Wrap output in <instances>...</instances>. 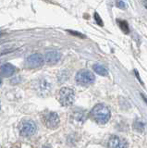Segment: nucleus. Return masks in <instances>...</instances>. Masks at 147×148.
<instances>
[{"instance_id": "17", "label": "nucleus", "mask_w": 147, "mask_h": 148, "mask_svg": "<svg viewBox=\"0 0 147 148\" xmlns=\"http://www.w3.org/2000/svg\"><path fill=\"white\" fill-rule=\"evenodd\" d=\"M135 73H136V76H137V78H138V79H139V81H140V82H141V83H142V80H141V78L139 77V74H138L137 71H135Z\"/></svg>"}, {"instance_id": "5", "label": "nucleus", "mask_w": 147, "mask_h": 148, "mask_svg": "<svg viewBox=\"0 0 147 148\" xmlns=\"http://www.w3.org/2000/svg\"><path fill=\"white\" fill-rule=\"evenodd\" d=\"M44 63V58L41 54L31 55L25 60V66L29 69H37L42 67Z\"/></svg>"}, {"instance_id": "11", "label": "nucleus", "mask_w": 147, "mask_h": 148, "mask_svg": "<svg viewBox=\"0 0 147 148\" xmlns=\"http://www.w3.org/2000/svg\"><path fill=\"white\" fill-rule=\"evenodd\" d=\"M94 71L98 74V75H101V76H107L108 75V71L107 69H105L104 66L102 65H99V64H95L94 65Z\"/></svg>"}, {"instance_id": "19", "label": "nucleus", "mask_w": 147, "mask_h": 148, "mask_svg": "<svg viewBox=\"0 0 147 148\" xmlns=\"http://www.w3.org/2000/svg\"><path fill=\"white\" fill-rule=\"evenodd\" d=\"M0 109H1V104H0Z\"/></svg>"}, {"instance_id": "16", "label": "nucleus", "mask_w": 147, "mask_h": 148, "mask_svg": "<svg viewBox=\"0 0 147 148\" xmlns=\"http://www.w3.org/2000/svg\"><path fill=\"white\" fill-rule=\"evenodd\" d=\"M142 3L144 4V6L147 8V0H142Z\"/></svg>"}, {"instance_id": "3", "label": "nucleus", "mask_w": 147, "mask_h": 148, "mask_svg": "<svg viewBox=\"0 0 147 148\" xmlns=\"http://www.w3.org/2000/svg\"><path fill=\"white\" fill-rule=\"evenodd\" d=\"M94 79L95 78L94 74L90 71H87V69H81V71H78L75 77V80L78 84L83 86L92 84L94 82Z\"/></svg>"}, {"instance_id": "10", "label": "nucleus", "mask_w": 147, "mask_h": 148, "mask_svg": "<svg viewBox=\"0 0 147 148\" xmlns=\"http://www.w3.org/2000/svg\"><path fill=\"white\" fill-rule=\"evenodd\" d=\"M108 147H112V148H118V147H126L127 143L125 142H123L119 137L113 135L110 137L108 143H107Z\"/></svg>"}, {"instance_id": "2", "label": "nucleus", "mask_w": 147, "mask_h": 148, "mask_svg": "<svg viewBox=\"0 0 147 148\" xmlns=\"http://www.w3.org/2000/svg\"><path fill=\"white\" fill-rule=\"evenodd\" d=\"M75 99L74 91L68 87H63L58 92V101L62 106H68L73 104Z\"/></svg>"}, {"instance_id": "6", "label": "nucleus", "mask_w": 147, "mask_h": 148, "mask_svg": "<svg viewBox=\"0 0 147 148\" xmlns=\"http://www.w3.org/2000/svg\"><path fill=\"white\" fill-rule=\"evenodd\" d=\"M44 122L45 126L49 129H56L58 127L60 119L59 116L55 112H49L44 117Z\"/></svg>"}, {"instance_id": "13", "label": "nucleus", "mask_w": 147, "mask_h": 148, "mask_svg": "<svg viewBox=\"0 0 147 148\" xmlns=\"http://www.w3.org/2000/svg\"><path fill=\"white\" fill-rule=\"evenodd\" d=\"M116 6L118 8L124 9V8H125V3H124L122 0H116Z\"/></svg>"}, {"instance_id": "15", "label": "nucleus", "mask_w": 147, "mask_h": 148, "mask_svg": "<svg viewBox=\"0 0 147 148\" xmlns=\"http://www.w3.org/2000/svg\"><path fill=\"white\" fill-rule=\"evenodd\" d=\"M70 32H71V34H75V35L81 36V37H82V38H84V35H82V34H78V32H72V31H70Z\"/></svg>"}, {"instance_id": "14", "label": "nucleus", "mask_w": 147, "mask_h": 148, "mask_svg": "<svg viewBox=\"0 0 147 148\" xmlns=\"http://www.w3.org/2000/svg\"><path fill=\"white\" fill-rule=\"evenodd\" d=\"M94 18H95V21H96V23H97L98 25L103 26V21H102V20H101L100 16L98 15V13H94Z\"/></svg>"}, {"instance_id": "8", "label": "nucleus", "mask_w": 147, "mask_h": 148, "mask_svg": "<svg viewBox=\"0 0 147 148\" xmlns=\"http://www.w3.org/2000/svg\"><path fill=\"white\" fill-rule=\"evenodd\" d=\"M15 71H16L15 67L10 63L4 64L0 67V75L3 77H6V78L10 77L15 73Z\"/></svg>"}, {"instance_id": "7", "label": "nucleus", "mask_w": 147, "mask_h": 148, "mask_svg": "<svg viewBox=\"0 0 147 148\" xmlns=\"http://www.w3.org/2000/svg\"><path fill=\"white\" fill-rule=\"evenodd\" d=\"M61 58V53L58 51H49L44 57L45 62L49 65H54L57 63Z\"/></svg>"}, {"instance_id": "9", "label": "nucleus", "mask_w": 147, "mask_h": 148, "mask_svg": "<svg viewBox=\"0 0 147 148\" xmlns=\"http://www.w3.org/2000/svg\"><path fill=\"white\" fill-rule=\"evenodd\" d=\"M51 90V85H50L49 82H47L44 79L40 80L37 83V91L40 92V95H47Z\"/></svg>"}, {"instance_id": "1", "label": "nucleus", "mask_w": 147, "mask_h": 148, "mask_svg": "<svg viewBox=\"0 0 147 148\" xmlns=\"http://www.w3.org/2000/svg\"><path fill=\"white\" fill-rule=\"evenodd\" d=\"M91 118L98 124H105L111 117L109 108L104 104H98L94 106L90 113Z\"/></svg>"}, {"instance_id": "4", "label": "nucleus", "mask_w": 147, "mask_h": 148, "mask_svg": "<svg viewBox=\"0 0 147 148\" xmlns=\"http://www.w3.org/2000/svg\"><path fill=\"white\" fill-rule=\"evenodd\" d=\"M19 130L22 136L30 137L36 132V124L31 119H24L20 123Z\"/></svg>"}, {"instance_id": "18", "label": "nucleus", "mask_w": 147, "mask_h": 148, "mask_svg": "<svg viewBox=\"0 0 147 148\" xmlns=\"http://www.w3.org/2000/svg\"><path fill=\"white\" fill-rule=\"evenodd\" d=\"M1 83H2V81H1V79H0V85H1Z\"/></svg>"}, {"instance_id": "12", "label": "nucleus", "mask_w": 147, "mask_h": 148, "mask_svg": "<svg viewBox=\"0 0 147 148\" xmlns=\"http://www.w3.org/2000/svg\"><path fill=\"white\" fill-rule=\"evenodd\" d=\"M118 23L119 27H120L121 31L124 32V34H128L129 32H130V28H129V25H128V22H127V21L118 20Z\"/></svg>"}]
</instances>
